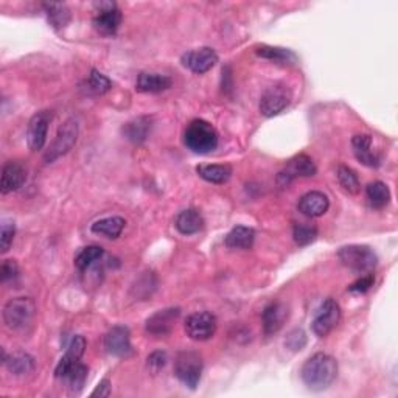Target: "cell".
Masks as SVG:
<instances>
[{
	"mask_svg": "<svg viewBox=\"0 0 398 398\" xmlns=\"http://www.w3.org/2000/svg\"><path fill=\"white\" fill-rule=\"evenodd\" d=\"M302 381L312 390H323L338 377V363L327 353H314L309 357L300 371Z\"/></svg>",
	"mask_w": 398,
	"mask_h": 398,
	"instance_id": "cell-1",
	"label": "cell"
},
{
	"mask_svg": "<svg viewBox=\"0 0 398 398\" xmlns=\"http://www.w3.org/2000/svg\"><path fill=\"white\" fill-rule=\"evenodd\" d=\"M219 142L218 131L212 123L203 119L190 122L186 132H184V143L190 151L196 154H209L217 150Z\"/></svg>",
	"mask_w": 398,
	"mask_h": 398,
	"instance_id": "cell-2",
	"label": "cell"
},
{
	"mask_svg": "<svg viewBox=\"0 0 398 398\" xmlns=\"http://www.w3.org/2000/svg\"><path fill=\"white\" fill-rule=\"evenodd\" d=\"M36 316V304L30 297L11 299L4 307V322L13 331H22L32 326Z\"/></svg>",
	"mask_w": 398,
	"mask_h": 398,
	"instance_id": "cell-3",
	"label": "cell"
},
{
	"mask_svg": "<svg viewBox=\"0 0 398 398\" xmlns=\"http://www.w3.org/2000/svg\"><path fill=\"white\" fill-rule=\"evenodd\" d=\"M338 259L345 268H349L359 274H371L378 263L377 254L368 246L350 245L338 250Z\"/></svg>",
	"mask_w": 398,
	"mask_h": 398,
	"instance_id": "cell-4",
	"label": "cell"
},
{
	"mask_svg": "<svg viewBox=\"0 0 398 398\" xmlns=\"http://www.w3.org/2000/svg\"><path fill=\"white\" fill-rule=\"evenodd\" d=\"M203 358L196 352H181L174 361V375L186 387L196 389L203 375Z\"/></svg>",
	"mask_w": 398,
	"mask_h": 398,
	"instance_id": "cell-5",
	"label": "cell"
},
{
	"mask_svg": "<svg viewBox=\"0 0 398 398\" xmlns=\"http://www.w3.org/2000/svg\"><path fill=\"white\" fill-rule=\"evenodd\" d=\"M78 132L79 128H78V122L75 119L65 120L61 124V128L58 129L56 139L53 140V143L50 145L46 156H44V160H46L47 164H51V162L60 159L61 156H64V154H68L73 148V145L77 143Z\"/></svg>",
	"mask_w": 398,
	"mask_h": 398,
	"instance_id": "cell-6",
	"label": "cell"
},
{
	"mask_svg": "<svg viewBox=\"0 0 398 398\" xmlns=\"http://www.w3.org/2000/svg\"><path fill=\"white\" fill-rule=\"evenodd\" d=\"M293 95L288 86L274 84L264 91L260 98V113L264 117H274L290 106Z\"/></svg>",
	"mask_w": 398,
	"mask_h": 398,
	"instance_id": "cell-7",
	"label": "cell"
},
{
	"mask_svg": "<svg viewBox=\"0 0 398 398\" xmlns=\"http://www.w3.org/2000/svg\"><path fill=\"white\" fill-rule=\"evenodd\" d=\"M97 16L94 18V28L103 36H114L122 24V11L114 2H97Z\"/></svg>",
	"mask_w": 398,
	"mask_h": 398,
	"instance_id": "cell-8",
	"label": "cell"
},
{
	"mask_svg": "<svg viewBox=\"0 0 398 398\" xmlns=\"http://www.w3.org/2000/svg\"><path fill=\"white\" fill-rule=\"evenodd\" d=\"M341 321V308L335 299H327L319 307L312 322V328L316 336L326 338Z\"/></svg>",
	"mask_w": 398,
	"mask_h": 398,
	"instance_id": "cell-9",
	"label": "cell"
},
{
	"mask_svg": "<svg viewBox=\"0 0 398 398\" xmlns=\"http://www.w3.org/2000/svg\"><path fill=\"white\" fill-rule=\"evenodd\" d=\"M53 119V114L50 110H41L34 114L27 127V143L32 151H41L47 142L49 124Z\"/></svg>",
	"mask_w": 398,
	"mask_h": 398,
	"instance_id": "cell-10",
	"label": "cell"
},
{
	"mask_svg": "<svg viewBox=\"0 0 398 398\" xmlns=\"http://www.w3.org/2000/svg\"><path fill=\"white\" fill-rule=\"evenodd\" d=\"M186 331L193 341H207L217 331V318L209 312L191 314L186 321Z\"/></svg>",
	"mask_w": 398,
	"mask_h": 398,
	"instance_id": "cell-11",
	"label": "cell"
},
{
	"mask_svg": "<svg viewBox=\"0 0 398 398\" xmlns=\"http://www.w3.org/2000/svg\"><path fill=\"white\" fill-rule=\"evenodd\" d=\"M181 63L190 72L203 75V73H207L210 69H213V65L218 63V55L210 47H201L184 53Z\"/></svg>",
	"mask_w": 398,
	"mask_h": 398,
	"instance_id": "cell-12",
	"label": "cell"
},
{
	"mask_svg": "<svg viewBox=\"0 0 398 398\" xmlns=\"http://www.w3.org/2000/svg\"><path fill=\"white\" fill-rule=\"evenodd\" d=\"M318 168H316L312 158L307 154H299V156L293 158L286 167L278 173V182L280 186H288V184L296 178H312L316 174Z\"/></svg>",
	"mask_w": 398,
	"mask_h": 398,
	"instance_id": "cell-13",
	"label": "cell"
},
{
	"mask_svg": "<svg viewBox=\"0 0 398 398\" xmlns=\"http://www.w3.org/2000/svg\"><path fill=\"white\" fill-rule=\"evenodd\" d=\"M181 309L179 308H165L154 313L146 319L145 328L153 336H167L172 333L176 321L179 319Z\"/></svg>",
	"mask_w": 398,
	"mask_h": 398,
	"instance_id": "cell-14",
	"label": "cell"
},
{
	"mask_svg": "<svg viewBox=\"0 0 398 398\" xmlns=\"http://www.w3.org/2000/svg\"><path fill=\"white\" fill-rule=\"evenodd\" d=\"M105 349L114 357H128L132 353L129 330L123 326H115L110 328L105 336Z\"/></svg>",
	"mask_w": 398,
	"mask_h": 398,
	"instance_id": "cell-15",
	"label": "cell"
},
{
	"mask_svg": "<svg viewBox=\"0 0 398 398\" xmlns=\"http://www.w3.org/2000/svg\"><path fill=\"white\" fill-rule=\"evenodd\" d=\"M290 309L283 302H272L267 308L263 309L262 319H263V330L264 335H274L285 326L288 321Z\"/></svg>",
	"mask_w": 398,
	"mask_h": 398,
	"instance_id": "cell-16",
	"label": "cell"
},
{
	"mask_svg": "<svg viewBox=\"0 0 398 398\" xmlns=\"http://www.w3.org/2000/svg\"><path fill=\"white\" fill-rule=\"evenodd\" d=\"M27 181V169L19 162H6L2 168V181H0V191L2 195L13 193L19 190Z\"/></svg>",
	"mask_w": 398,
	"mask_h": 398,
	"instance_id": "cell-17",
	"label": "cell"
},
{
	"mask_svg": "<svg viewBox=\"0 0 398 398\" xmlns=\"http://www.w3.org/2000/svg\"><path fill=\"white\" fill-rule=\"evenodd\" d=\"M297 207L299 212L304 213L308 218H319L327 213L330 201L327 195H323L322 191H308V193L299 199Z\"/></svg>",
	"mask_w": 398,
	"mask_h": 398,
	"instance_id": "cell-18",
	"label": "cell"
},
{
	"mask_svg": "<svg viewBox=\"0 0 398 398\" xmlns=\"http://www.w3.org/2000/svg\"><path fill=\"white\" fill-rule=\"evenodd\" d=\"M84 350H86V339L83 336L73 338L69 344L68 352H65V355L60 359V363H58L55 368V377L61 380L73 364L79 363L81 358L84 355Z\"/></svg>",
	"mask_w": 398,
	"mask_h": 398,
	"instance_id": "cell-19",
	"label": "cell"
},
{
	"mask_svg": "<svg viewBox=\"0 0 398 398\" xmlns=\"http://www.w3.org/2000/svg\"><path fill=\"white\" fill-rule=\"evenodd\" d=\"M352 146L357 159L361 164L371 168L381 165V159L377 153L372 151V137L367 134H358L352 139Z\"/></svg>",
	"mask_w": 398,
	"mask_h": 398,
	"instance_id": "cell-20",
	"label": "cell"
},
{
	"mask_svg": "<svg viewBox=\"0 0 398 398\" xmlns=\"http://www.w3.org/2000/svg\"><path fill=\"white\" fill-rule=\"evenodd\" d=\"M173 84V79L167 75L153 72H142L137 78V91L146 94H159L169 89Z\"/></svg>",
	"mask_w": 398,
	"mask_h": 398,
	"instance_id": "cell-21",
	"label": "cell"
},
{
	"mask_svg": "<svg viewBox=\"0 0 398 398\" xmlns=\"http://www.w3.org/2000/svg\"><path fill=\"white\" fill-rule=\"evenodd\" d=\"M153 128L151 117H137L123 127V136L132 143H142L148 139Z\"/></svg>",
	"mask_w": 398,
	"mask_h": 398,
	"instance_id": "cell-22",
	"label": "cell"
},
{
	"mask_svg": "<svg viewBox=\"0 0 398 398\" xmlns=\"http://www.w3.org/2000/svg\"><path fill=\"white\" fill-rule=\"evenodd\" d=\"M174 226L182 235H193L204 227V218L196 209H187L176 217Z\"/></svg>",
	"mask_w": 398,
	"mask_h": 398,
	"instance_id": "cell-23",
	"label": "cell"
},
{
	"mask_svg": "<svg viewBox=\"0 0 398 398\" xmlns=\"http://www.w3.org/2000/svg\"><path fill=\"white\" fill-rule=\"evenodd\" d=\"M4 364L8 368V372L16 375V377H24V375H28L34 371L33 357L24 352H16L10 357L4 355Z\"/></svg>",
	"mask_w": 398,
	"mask_h": 398,
	"instance_id": "cell-24",
	"label": "cell"
},
{
	"mask_svg": "<svg viewBox=\"0 0 398 398\" xmlns=\"http://www.w3.org/2000/svg\"><path fill=\"white\" fill-rule=\"evenodd\" d=\"M124 226H127V221H124L122 217H109L95 221L91 229L94 233L103 235V237L110 240H115L122 235Z\"/></svg>",
	"mask_w": 398,
	"mask_h": 398,
	"instance_id": "cell-25",
	"label": "cell"
},
{
	"mask_svg": "<svg viewBox=\"0 0 398 398\" xmlns=\"http://www.w3.org/2000/svg\"><path fill=\"white\" fill-rule=\"evenodd\" d=\"M199 178L212 184H226L232 176V167L227 164H212L196 167Z\"/></svg>",
	"mask_w": 398,
	"mask_h": 398,
	"instance_id": "cell-26",
	"label": "cell"
},
{
	"mask_svg": "<svg viewBox=\"0 0 398 398\" xmlns=\"http://www.w3.org/2000/svg\"><path fill=\"white\" fill-rule=\"evenodd\" d=\"M255 232L246 226H237L226 235V246L231 249H250L254 245Z\"/></svg>",
	"mask_w": 398,
	"mask_h": 398,
	"instance_id": "cell-27",
	"label": "cell"
},
{
	"mask_svg": "<svg viewBox=\"0 0 398 398\" xmlns=\"http://www.w3.org/2000/svg\"><path fill=\"white\" fill-rule=\"evenodd\" d=\"M44 11L47 14V19L50 25L56 28V30H63L69 25L70 22V10L65 4H44Z\"/></svg>",
	"mask_w": 398,
	"mask_h": 398,
	"instance_id": "cell-28",
	"label": "cell"
},
{
	"mask_svg": "<svg viewBox=\"0 0 398 398\" xmlns=\"http://www.w3.org/2000/svg\"><path fill=\"white\" fill-rule=\"evenodd\" d=\"M87 372H89V368L79 361V363L73 364L69 368L68 373H65L61 380L65 383V386L69 387L72 394H79L86 385Z\"/></svg>",
	"mask_w": 398,
	"mask_h": 398,
	"instance_id": "cell-29",
	"label": "cell"
},
{
	"mask_svg": "<svg viewBox=\"0 0 398 398\" xmlns=\"http://www.w3.org/2000/svg\"><path fill=\"white\" fill-rule=\"evenodd\" d=\"M366 195L368 204L373 209H385L390 201V190L385 182L375 181L366 187Z\"/></svg>",
	"mask_w": 398,
	"mask_h": 398,
	"instance_id": "cell-30",
	"label": "cell"
},
{
	"mask_svg": "<svg viewBox=\"0 0 398 398\" xmlns=\"http://www.w3.org/2000/svg\"><path fill=\"white\" fill-rule=\"evenodd\" d=\"M255 53L264 58V60H271L276 61L280 64H293L296 63V55L293 53L291 50L288 49H282V47H271V46H260L257 47Z\"/></svg>",
	"mask_w": 398,
	"mask_h": 398,
	"instance_id": "cell-31",
	"label": "cell"
},
{
	"mask_svg": "<svg viewBox=\"0 0 398 398\" xmlns=\"http://www.w3.org/2000/svg\"><path fill=\"white\" fill-rule=\"evenodd\" d=\"M103 255H105V250H103V248L87 246L79 250V254L75 259V267L79 271H87L89 268H92L94 264H97L101 260Z\"/></svg>",
	"mask_w": 398,
	"mask_h": 398,
	"instance_id": "cell-32",
	"label": "cell"
},
{
	"mask_svg": "<svg viewBox=\"0 0 398 398\" xmlns=\"http://www.w3.org/2000/svg\"><path fill=\"white\" fill-rule=\"evenodd\" d=\"M113 87V81L103 75L98 70H92L89 78L84 83V91L91 95H103Z\"/></svg>",
	"mask_w": 398,
	"mask_h": 398,
	"instance_id": "cell-33",
	"label": "cell"
},
{
	"mask_svg": "<svg viewBox=\"0 0 398 398\" xmlns=\"http://www.w3.org/2000/svg\"><path fill=\"white\" fill-rule=\"evenodd\" d=\"M338 181L341 184V187L345 191H349L350 195H358L361 191V182L358 179V174L347 165H339Z\"/></svg>",
	"mask_w": 398,
	"mask_h": 398,
	"instance_id": "cell-34",
	"label": "cell"
},
{
	"mask_svg": "<svg viewBox=\"0 0 398 398\" xmlns=\"http://www.w3.org/2000/svg\"><path fill=\"white\" fill-rule=\"evenodd\" d=\"M293 237L299 246H308L318 238V229L309 224H296L293 231Z\"/></svg>",
	"mask_w": 398,
	"mask_h": 398,
	"instance_id": "cell-35",
	"label": "cell"
},
{
	"mask_svg": "<svg viewBox=\"0 0 398 398\" xmlns=\"http://www.w3.org/2000/svg\"><path fill=\"white\" fill-rule=\"evenodd\" d=\"M14 235H16V227L11 221H4L2 223V231H0V249H2V254H6L10 250Z\"/></svg>",
	"mask_w": 398,
	"mask_h": 398,
	"instance_id": "cell-36",
	"label": "cell"
},
{
	"mask_svg": "<svg viewBox=\"0 0 398 398\" xmlns=\"http://www.w3.org/2000/svg\"><path fill=\"white\" fill-rule=\"evenodd\" d=\"M146 361H148L150 371H153L154 373H158L159 371H162V368L165 367L168 358H167L165 352H154V353H151Z\"/></svg>",
	"mask_w": 398,
	"mask_h": 398,
	"instance_id": "cell-37",
	"label": "cell"
},
{
	"mask_svg": "<svg viewBox=\"0 0 398 398\" xmlns=\"http://www.w3.org/2000/svg\"><path fill=\"white\" fill-rule=\"evenodd\" d=\"M373 283H375V277H373V274H366V276L361 277L359 280H357V282L353 283L349 290H350L352 293L364 294V293H367L368 290L372 288Z\"/></svg>",
	"mask_w": 398,
	"mask_h": 398,
	"instance_id": "cell-38",
	"label": "cell"
},
{
	"mask_svg": "<svg viewBox=\"0 0 398 398\" xmlns=\"http://www.w3.org/2000/svg\"><path fill=\"white\" fill-rule=\"evenodd\" d=\"M18 272H19V268H18L16 262H14V260H5L4 264H2V271H0V277H2V282L6 283V282H8V280L16 278Z\"/></svg>",
	"mask_w": 398,
	"mask_h": 398,
	"instance_id": "cell-39",
	"label": "cell"
},
{
	"mask_svg": "<svg viewBox=\"0 0 398 398\" xmlns=\"http://www.w3.org/2000/svg\"><path fill=\"white\" fill-rule=\"evenodd\" d=\"M307 342V338L305 333L302 330H294L290 333L288 339H286V345L291 347L293 350H302Z\"/></svg>",
	"mask_w": 398,
	"mask_h": 398,
	"instance_id": "cell-40",
	"label": "cell"
},
{
	"mask_svg": "<svg viewBox=\"0 0 398 398\" xmlns=\"http://www.w3.org/2000/svg\"><path fill=\"white\" fill-rule=\"evenodd\" d=\"M109 395H110V381L108 378L101 380L98 383V386L95 387V390L91 394V397H100V398H105Z\"/></svg>",
	"mask_w": 398,
	"mask_h": 398,
	"instance_id": "cell-41",
	"label": "cell"
}]
</instances>
